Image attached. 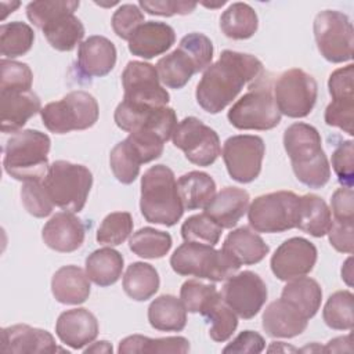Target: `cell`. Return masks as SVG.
Masks as SVG:
<instances>
[{
	"mask_svg": "<svg viewBox=\"0 0 354 354\" xmlns=\"http://www.w3.org/2000/svg\"><path fill=\"white\" fill-rule=\"evenodd\" d=\"M354 296L350 290H337L326 300L322 318L324 322L336 330H350L354 324L353 315Z\"/></svg>",
	"mask_w": 354,
	"mask_h": 354,
	"instance_id": "cell-42",
	"label": "cell"
},
{
	"mask_svg": "<svg viewBox=\"0 0 354 354\" xmlns=\"http://www.w3.org/2000/svg\"><path fill=\"white\" fill-rule=\"evenodd\" d=\"M140 210L148 223L165 227L177 224L183 217L184 206L171 169L155 165L142 174Z\"/></svg>",
	"mask_w": 354,
	"mask_h": 354,
	"instance_id": "cell-3",
	"label": "cell"
},
{
	"mask_svg": "<svg viewBox=\"0 0 354 354\" xmlns=\"http://www.w3.org/2000/svg\"><path fill=\"white\" fill-rule=\"evenodd\" d=\"M314 37L321 55L333 64L351 61L354 30L350 18L336 10H325L314 19Z\"/></svg>",
	"mask_w": 354,
	"mask_h": 354,
	"instance_id": "cell-11",
	"label": "cell"
},
{
	"mask_svg": "<svg viewBox=\"0 0 354 354\" xmlns=\"http://www.w3.org/2000/svg\"><path fill=\"white\" fill-rule=\"evenodd\" d=\"M111 24L116 36L129 41L137 28L144 24V14L136 4H122L113 12Z\"/></svg>",
	"mask_w": 354,
	"mask_h": 354,
	"instance_id": "cell-49",
	"label": "cell"
},
{
	"mask_svg": "<svg viewBox=\"0 0 354 354\" xmlns=\"http://www.w3.org/2000/svg\"><path fill=\"white\" fill-rule=\"evenodd\" d=\"M55 333L64 344L80 350L98 336V321L87 308L66 310L57 319Z\"/></svg>",
	"mask_w": 354,
	"mask_h": 354,
	"instance_id": "cell-22",
	"label": "cell"
},
{
	"mask_svg": "<svg viewBox=\"0 0 354 354\" xmlns=\"http://www.w3.org/2000/svg\"><path fill=\"white\" fill-rule=\"evenodd\" d=\"M123 100L131 105L160 108L167 106L170 95L160 84L156 68L142 61L127 62L122 73Z\"/></svg>",
	"mask_w": 354,
	"mask_h": 354,
	"instance_id": "cell-14",
	"label": "cell"
},
{
	"mask_svg": "<svg viewBox=\"0 0 354 354\" xmlns=\"http://www.w3.org/2000/svg\"><path fill=\"white\" fill-rule=\"evenodd\" d=\"M112 344L106 340H100L84 348V353H112Z\"/></svg>",
	"mask_w": 354,
	"mask_h": 354,
	"instance_id": "cell-57",
	"label": "cell"
},
{
	"mask_svg": "<svg viewBox=\"0 0 354 354\" xmlns=\"http://www.w3.org/2000/svg\"><path fill=\"white\" fill-rule=\"evenodd\" d=\"M123 256L112 248L94 250L86 259V274L95 285L111 286L122 277Z\"/></svg>",
	"mask_w": 354,
	"mask_h": 354,
	"instance_id": "cell-33",
	"label": "cell"
},
{
	"mask_svg": "<svg viewBox=\"0 0 354 354\" xmlns=\"http://www.w3.org/2000/svg\"><path fill=\"white\" fill-rule=\"evenodd\" d=\"M249 194L238 187H225L205 207V213L221 228H232L249 209Z\"/></svg>",
	"mask_w": 354,
	"mask_h": 354,
	"instance_id": "cell-26",
	"label": "cell"
},
{
	"mask_svg": "<svg viewBox=\"0 0 354 354\" xmlns=\"http://www.w3.org/2000/svg\"><path fill=\"white\" fill-rule=\"evenodd\" d=\"M274 100L288 118H306L317 102L318 84L315 79L299 68L285 71L274 83Z\"/></svg>",
	"mask_w": 354,
	"mask_h": 354,
	"instance_id": "cell-12",
	"label": "cell"
},
{
	"mask_svg": "<svg viewBox=\"0 0 354 354\" xmlns=\"http://www.w3.org/2000/svg\"><path fill=\"white\" fill-rule=\"evenodd\" d=\"M221 249L239 267L242 264L252 266L260 263L270 252V248L263 238L248 227L232 230L224 239Z\"/></svg>",
	"mask_w": 354,
	"mask_h": 354,
	"instance_id": "cell-27",
	"label": "cell"
},
{
	"mask_svg": "<svg viewBox=\"0 0 354 354\" xmlns=\"http://www.w3.org/2000/svg\"><path fill=\"white\" fill-rule=\"evenodd\" d=\"M333 220L354 223V192L353 188H337L330 199Z\"/></svg>",
	"mask_w": 354,
	"mask_h": 354,
	"instance_id": "cell-54",
	"label": "cell"
},
{
	"mask_svg": "<svg viewBox=\"0 0 354 354\" xmlns=\"http://www.w3.org/2000/svg\"><path fill=\"white\" fill-rule=\"evenodd\" d=\"M201 315H203L210 324L209 336L214 342L223 343L228 340L238 326V317L223 300L221 293H218L207 304V307L201 313Z\"/></svg>",
	"mask_w": 354,
	"mask_h": 354,
	"instance_id": "cell-38",
	"label": "cell"
},
{
	"mask_svg": "<svg viewBox=\"0 0 354 354\" xmlns=\"http://www.w3.org/2000/svg\"><path fill=\"white\" fill-rule=\"evenodd\" d=\"M0 351L4 354H33V353H57L54 336L40 328L25 324H17L1 329Z\"/></svg>",
	"mask_w": 354,
	"mask_h": 354,
	"instance_id": "cell-19",
	"label": "cell"
},
{
	"mask_svg": "<svg viewBox=\"0 0 354 354\" xmlns=\"http://www.w3.org/2000/svg\"><path fill=\"white\" fill-rule=\"evenodd\" d=\"M263 329L271 337H295L303 333L308 318L285 299L271 301L263 313Z\"/></svg>",
	"mask_w": 354,
	"mask_h": 354,
	"instance_id": "cell-23",
	"label": "cell"
},
{
	"mask_svg": "<svg viewBox=\"0 0 354 354\" xmlns=\"http://www.w3.org/2000/svg\"><path fill=\"white\" fill-rule=\"evenodd\" d=\"M80 6L76 0H54V1H32L26 6L28 19L39 29H41L51 18L66 11L77 10Z\"/></svg>",
	"mask_w": 354,
	"mask_h": 354,
	"instance_id": "cell-48",
	"label": "cell"
},
{
	"mask_svg": "<svg viewBox=\"0 0 354 354\" xmlns=\"http://www.w3.org/2000/svg\"><path fill=\"white\" fill-rule=\"evenodd\" d=\"M138 6L151 15H187L196 8V3L184 0H141Z\"/></svg>",
	"mask_w": 354,
	"mask_h": 354,
	"instance_id": "cell-52",
	"label": "cell"
},
{
	"mask_svg": "<svg viewBox=\"0 0 354 354\" xmlns=\"http://www.w3.org/2000/svg\"><path fill=\"white\" fill-rule=\"evenodd\" d=\"M0 91H29L33 73L28 64L3 58L0 61Z\"/></svg>",
	"mask_w": 354,
	"mask_h": 354,
	"instance_id": "cell-45",
	"label": "cell"
},
{
	"mask_svg": "<svg viewBox=\"0 0 354 354\" xmlns=\"http://www.w3.org/2000/svg\"><path fill=\"white\" fill-rule=\"evenodd\" d=\"M76 10H68L53 19H50L43 28L48 44L58 51H71L80 44L84 36V26L75 15Z\"/></svg>",
	"mask_w": 354,
	"mask_h": 354,
	"instance_id": "cell-29",
	"label": "cell"
},
{
	"mask_svg": "<svg viewBox=\"0 0 354 354\" xmlns=\"http://www.w3.org/2000/svg\"><path fill=\"white\" fill-rule=\"evenodd\" d=\"M35 41L33 29L19 21L3 24L0 26V51L6 58H17L26 54Z\"/></svg>",
	"mask_w": 354,
	"mask_h": 354,
	"instance_id": "cell-40",
	"label": "cell"
},
{
	"mask_svg": "<svg viewBox=\"0 0 354 354\" xmlns=\"http://www.w3.org/2000/svg\"><path fill=\"white\" fill-rule=\"evenodd\" d=\"M264 153L266 145L259 136H232L223 145V160L227 171L232 180L242 184L252 183L259 177Z\"/></svg>",
	"mask_w": 354,
	"mask_h": 354,
	"instance_id": "cell-15",
	"label": "cell"
},
{
	"mask_svg": "<svg viewBox=\"0 0 354 354\" xmlns=\"http://www.w3.org/2000/svg\"><path fill=\"white\" fill-rule=\"evenodd\" d=\"M116 64V47L104 36H90L79 44L76 71L82 77L93 79L108 75Z\"/></svg>",
	"mask_w": 354,
	"mask_h": 354,
	"instance_id": "cell-20",
	"label": "cell"
},
{
	"mask_svg": "<svg viewBox=\"0 0 354 354\" xmlns=\"http://www.w3.org/2000/svg\"><path fill=\"white\" fill-rule=\"evenodd\" d=\"M317 248L301 236H293L281 243L274 252L270 266L279 281H290L313 271L317 263Z\"/></svg>",
	"mask_w": 354,
	"mask_h": 354,
	"instance_id": "cell-18",
	"label": "cell"
},
{
	"mask_svg": "<svg viewBox=\"0 0 354 354\" xmlns=\"http://www.w3.org/2000/svg\"><path fill=\"white\" fill-rule=\"evenodd\" d=\"M113 119L116 126L127 133L151 131L165 142L171 138L177 126V115L170 106H137L126 101H122L116 106Z\"/></svg>",
	"mask_w": 354,
	"mask_h": 354,
	"instance_id": "cell-16",
	"label": "cell"
},
{
	"mask_svg": "<svg viewBox=\"0 0 354 354\" xmlns=\"http://www.w3.org/2000/svg\"><path fill=\"white\" fill-rule=\"evenodd\" d=\"M266 347L263 336L253 330H242L231 343H228L223 353H261Z\"/></svg>",
	"mask_w": 354,
	"mask_h": 354,
	"instance_id": "cell-55",
	"label": "cell"
},
{
	"mask_svg": "<svg viewBox=\"0 0 354 354\" xmlns=\"http://www.w3.org/2000/svg\"><path fill=\"white\" fill-rule=\"evenodd\" d=\"M148 321L156 330L180 332L187 325V310L181 299L162 295L149 304Z\"/></svg>",
	"mask_w": 354,
	"mask_h": 354,
	"instance_id": "cell-32",
	"label": "cell"
},
{
	"mask_svg": "<svg viewBox=\"0 0 354 354\" xmlns=\"http://www.w3.org/2000/svg\"><path fill=\"white\" fill-rule=\"evenodd\" d=\"M263 75V64L254 55L224 50L220 58L205 69L196 86V102L203 111L218 113L236 98L243 86L252 84Z\"/></svg>",
	"mask_w": 354,
	"mask_h": 354,
	"instance_id": "cell-1",
	"label": "cell"
},
{
	"mask_svg": "<svg viewBox=\"0 0 354 354\" xmlns=\"http://www.w3.org/2000/svg\"><path fill=\"white\" fill-rule=\"evenodd\" d=\"M322 351H332V353H342V351H353L351 348V335L340 336L328 342V344L322 348Z\"/></svg>",
	"mask_w": 354,
	"mask_h": 354,
	"instance_id": "cell-56",
	"label": "cell"
},
{
	"mask_svg": "<svg viewBox=\"0 0 354 354\" xmlns=\"http://www.w3.org/2000/svg\"><path fill=\"white\" fill-rule=\"evenodd\" d=\"M41 183L54 206L77 213L86 205L93 185V174L83 165L55 160L50 165Z\"/></svg>",
	"mask_w": 354,
	"mask_h": 354,
	"instance_id": "cell-6",
	"label": "cell"
},
{
	"mask_svg": "<svg viewBox=\"0 0 354 354\" xmlns=\"http://www.w3.org/2000/svg\"><path fill=\"white\" fill-rule=\"evenodd\" d=\"M109 165L119 183L131 184L138 177L142 162L130 141L124 138L112 148L109 153Z\"/></svg>",
	"mask_w": 354,
	"mask_h": 354,
	"instance_id": "cell-41",
	"label": "cell"
},
{
	"mask_svg": "<svg viewBox=\"0 0 354 354\" xmlns=\"http://www.w3.org/2000/svg\"><path fill=\"white\" fill-rule=\"evenodd\" d=\"M299 196L292 191H277L254 198L248 209L250 227L274 234L296 228Z\"/></svg>",
	"mask_w": 354,
	"mask_h": 354,
	"instance_id": "cell-10",
	"label": "cell"
},
{
	"mask_svg": "<svg viewBox=\"0 0 354 354\" xmlns=\"http://www.w3.org/2000/svg\"><path fill=\"white\" fill-rule=\"evenodd\" d=\"M332 221V213L326 202L314 194H306L299 196L296 228L321 238L326 235Z\"/></svg>",
	"mask_w": 354,
	"mask_h": 354,
	"instance_id": "cell-30",
	"label": "cell"
},
{
	"mask_svg": "<svg viewBox=\"0 0 354 354\" xmlns=\"http://www.w3.org/2000/svg\"><path fill=\"white\" fill-rule=\"evenodd\" d=\"M354 98H335L325 109V123L353 136Z\"/></svg>",
	"mask_w": 354,
	"mask_h": 354,
	"instance_id": "cell-50",
	"label": "cell"
},
{
	"mask_svg": "<svg viewBox=\"0 0 354 354\" xmlns=\"http://www.w3.org/2000/svg\"><path fill=\"white\" fill-rule=\"evenodd\" d=\"M133 231V217L129 212L109 213L100 224L97 242L108 246L123 243Z\"/></svg>",
	"mask_w": 354,
	"mask_h": 354,
	"instance_id": "cell-44",
	"label": "cell"
},
{
	"mask_svg": "<svg viewBox=\"0 0 354 354\" xmlns=\"http://www.w3.org/2000/svg\"><path fill=\"white\" fill-rule=\"evenodd\" d=\"M174 272L183 277H196L213 282L225 281L239 270V266L223 250L210 245L185 242L170 257Z\"/></svg>",
	"mask_w": 354,
	"mask_h": 354,
	"instance_id": "cell-7",
	"label": "cell"
},
{
	"mask_svg": "<svg viewBox=\"0 0 354 354\" xmlns=\"http://www.w3.org/2000/svg\"><path fill=\"white\" fill-rule=\"evenodd\" d=\"M171 140L185 158L196 166H210L221 153L218 134L195 116L184 118L177 123Z\"/></svg>",
	"mask_w": 354,
	"mask_h": 354,
	"instance_id": "cell-13",
	"label": "cell"
},
{
	"mask_svg": "<svg viewBox=\"0 0 354 354\" xmlns=\"http://www.w3.org/2000/svg\"><path fill=\"white\" fill-rule=\"evenodd\" d=\"M171 236L169 232L144 227L136 231L130 241V250L142 259H160L166 256L171 248Z\"/></svg>",
	"mask_w": 354,
	"mask_h": 354,
	"instance_id": "cell-39",
	"label": "cell"
},
{
	"mask_svg": "<svg viewBox=\"0 0 354 354\" xmlns=\"http://www.w3.org/2000/svg\"><path fill=\"white\" fill-rule=\"evenodd\" d=\"M176 41L174 29L166 22L148 21L137 28L129 40V51L140 58L151 59L166 53Z\"/></svg>",
	"mask_w": 354,
	"mask_h": 354,
	"instance_id": "cell-24",
	"label": "cell"
},
{
	"mask_svg": "<svg viewBox=\"0 0 354 354\" xmlns=\"http://www.w3.org/2000/svg\"><path fill=\"white\" fill-rule=\"evenodd\" d=\"M227 118L239 130H271L279 124L281 112L266 73L249 84V91L230 108Z\"/></svg>",
	"mask_w": 354,
	"mask_h": 354,
	"instance_id": "cell-8",
	"label": "cell"
},
{
	"mask_svg": "<svg viewBox=\"0 0 354 354\" xmlns=\"http://www.w3.org/2000/svg\"><path fill=\"white\" fill-rule=\"evenodd\" d=\"M257 28V14L246 3H232L220 17L221 32L234 40H245L252 37Z\"/></svg>",
	"mask_w": 354,
	"mask_h": 354,
	"instance_id": "cell-36",
	"label": "cell"
},
{
	"mask_svg": "<svg viewBox=\"0 0 354 354\" xmlns=\"http://www.w3.org/2000/svg\"><path fill=\"white\" fill-rule=\"evenodd\" d=\"M353 156H354V149H353L351 140L342 141L332 153V167L337 176V180L343 187H348V188H353V181H354Z\"/></svg>",
	"mask_w": 354,
	"mask_h": 354,
	"instance_id": "cell-51",
	"label": "cell"
},
{
	"mask_svg": "<svg viewBox=\"0 0 354 354\" xmlns=\"http://www.w3.org/2000/svg\"><path fill=\"white\" fill-rule=\"evenodd\" d=\"M213 283H203L196 279H188L181 285L180 299L188 313H202L207 304L218 295Z\"/></svg>",
	"mask_w": 354,
	"mask_h": 354,
	"instance_id": "cell-46",
	"label": "cell"
},
{
	"mask_svg": "<svg viewBox=\"0 0 354 354\" xmlns=\"http://www.w3.org/2000/svg\"><path fill=\"white\" fill-rule=\"evenodd\" d=\"M189 342L183 336H170L151 339L142 335H131L120 340L118 353L120 354H136V353H188Z\"/></svg>",
	"mask_w": 354,
	"mask_h": 354,
	"instance_id": "cell-37",
	"label": "cell"
},
{
	"mask_svg": "<svg viewBox=\"0 0 354 354\" xmlns=\"http://www.w3.org/2000/svg\"><path fill=\"white\" fill-rule=\"evenodd\" d=\"M281 297L297 307L310 319L319 310L322 289L315 279L308 277H299L288 281L282 289Z\"/></svg>",
	"mask_w": 354,
	"mask_h": 354,
	"instance_id": "cell-35",
	"label": "cell"
},
{
	"mask_svg": "<svg viewBox=\"0 0 354 354\" xmlns=\"http://www.w3.org/2000/svg\"><path fill=\"white\" fill-rule=\"evenodd\" d=\"M283 148L301 184L321 188L329 181L330 166L322 149L321 136L314 126L303 122L290 124L283 133Z\"/></svg>",
	"mask_w": 354,
	"mask_h": 354,
	"instance_id": "cell-2",
	"label": "cell"
},
{
	"mask_svg": "<svg viewBox=\"0 0 354 354\" xmlns=\"http://www.w3.org/2000/svg\"><path fill=\"white\" fill-rule=\"evenodd\" d=\"M21 201L25 210L37 218L47 217L54 207L41 181L24 183L21 188Z\"/></svg>",
	"mask_w": 354,
	"mask_h": 354,
	"instance_id": "cell-47",
	"label": "cell"
},
{
	"mask_svg": "<svg viewBox=\"0 0 354 354\" xmlns=\"http://www.w3.org/2000/svg\"><path fill=\"white\" fill-rule=\"evenodd\" d=\"M220 293L238 317L250 319L264 306L268 290L266 282L256 272L246 270L225 279Z\"/></svg>",
	"mask_w": 354,
	"mask_h": 354,
	"instance_id": "cell-17",
	"label": "cell"
},
{
	"mask_svg": "<svg viewBox=\"0 0 354 354\" xmlns=\"http://www.w3.org/2000/svg\"><path fill=\"white\" fill-rule=\"evenodd\" d=\"M159 283L160 281L156 268L144 261L131 263L122 281L124 293L136 301L151 299L158 292Z\"/></svg>",
	"mask_w": 354,
	"mask_h": 354,
	"instance_id": "cell-34",
	"label": "cell"
},
{
	"mask_svg": "<svg viewBox=\"0 0 354 354\" xmlns=\"http://www.w3.org/2000/svg\"><path fill=\"white\" fill-rule=\"evenodd\" d=\"M98 115L97 100L83 90L71 91L59 101L48 102L40 111L43 124L55 134L90 129L98 120Z\"/></svg>",
	"mask_w": 354,
	"mask_h": 354,
	"instance_id": "cell-9",
	"label": "cell"
},
{
	"mask_svg": "<svg viewBox=\"0 0 354 354\" xmlns=\"http://www.w3.org/2000/svg\"><path fill=\"white\" fill-rule=\"evenodd\" d=\"M213 59V43L203 33H188L178 47L156 64L159 80L169 88H183L192 75L205 71Z\"/></svg>",
	"mask_w": 354,
	"mask_h": 354,
	"instance_id": "cell-5",
	"label": "cell"
},
{
	"mask_svg": "<svg viewBox=\"0 0 354 354\" xmlns=\"http://www.w3.org/2000/svg\"><path fill=\"white\" fill-rule=\"evenodd\" d=\"M351 263H353V259L348 257V259L344 261L343 268H342V278L344 279V282H346L348 286L353 285V281H351V278H353V267H351Z\"/></svg>",
	"mask_w": 354,
	"mask_h": 354,
	"instance_id": "cell-58",
	"label": "cell"
},
{
	"mask_svg": "<svg viewBox=\"0 0 354 354\" xmlns=\"http://www.w3.org/2000/svg\"><path fill=\"white\" fill-rule=\"evenodd\" d=\"M223 228L206 213L188 217L181 225V236L185 242H196L214 246L218 243Z\"/></svg>",
	"mask_w": 354,
	"mask_h": 354,
	"instance_id": "cell-43",
	"label": "cell"
},
{
	"mask_svg": "<svg viewBox=\"0 0 354 354\" xmlns=\"http://www.w3.org/2000/svg\"><path fill=\"white\" fill-rule=\"evenodd\" d=\"M328 238L330 245L342 253H353L354 246V223L353 221H336L332 220L329 230H328Z\"/></svg>",
	"mask_w": 354,
	"mask_h": 354,
	"instance_id": "cell-53",
	"label": "cell"
},
{
	"mask_svg": "<svg viewBox=\"0 0 354 354\" xmlns=\"http://www.w3.org/2000/svg\"><path fill=\"white\" fill-rule=\"evenodd\" d=\"M90 278L77 266H64L51 279V292L62 304H82L90 296Z\"/></svg>",
	"mask_w": 354,
	"mask_h": 354,
	"instance_id": "cell-28",
	"label": "cell"
},
{
	"mask_svg": "<svg viewBox=\"0 0 354 354\" xmlns=\"http://www.w3.org/2000/svg\"><path fill=\"white\" fill-rule=\"evenodd\" d=\"M51 140L46 133L28 129L14 133L4 145L3 166L18 181H41L48 171Z\"/></svg>",
	"mask_w": 354,
	"mask_h": 354,
	"instance_id": "cell-4",
	"label": "cell"
},
{
	"mask_svg": "<svg viewBox=\"0 0 354 354\" xmlns=\"http://www.w3.org/2000/svg\"><path fill=\"white\" fill-rule=\"evenodd\" d=\"M1 131L17 133L24 124L41 111L37 94L29 91H0Z\"/></svg>",
	"mask_w": 354,
	"mask_h": 354,
	"instance_id": "cell-25",
	"label": "cell"
},
{
	"mask_svg": "<svg viewBox=\"0 0 354 354\" xmlns=\"http://www.w3.org/2000/svg\"><path fill=\"white\" fill-rule=\"evenodd\" d=\"M86 228L83 221L71 212L55 213L43 227L44 243L59 253L77 250L84 242Z\"/></svg>",
	"mask_w": 354,
	"mask_h": 354,
	"instance_id": "cell-21",
	"label": "cell"
},
{
	"mask_svg": "<svg viewBox=\"0 0 354 354\" xmlns=\"http://www.w3.org/2000/svg\"><path fill=\"white\" fill-rule=\"evenodd\" d=\"M177 191L184 209H205L216 195V183L205 171H189L177 180Z\"/></svg>",
	"mask_w": 354,
	"mask_h": 354,
	"instance_id": "cell-31",
	"label": "cell"
}]
</instances>
